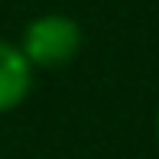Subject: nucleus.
<instances>
[{
  "label": "nucleus",
  "mask_w": 159,
  "mask_h": 159,
  "mask_svg": "<svg viewBox=\"0 0 159 159\" xmlns=\"http://www.w3.org/2000/svg\"><path fill=\"white\" fill-rule=\"evenodd\" d=\"M16 46L23 49L33 71L36 68L52 71V68H65L81 52L84 33L78 26V20L68 16V13H42V16H33L26 23Z\"/></svg>",
  "instance_id": "obj_1"
},
{
  "label": "nucleus",
  "mask_w": 159,
  "mask_h": 159,
  "mask_svg": "<svg viewBox=\"0 0 159 159\" xmlns=\"http://www.w3.org/2000/svg\"><path fill=\"white\" fill-rule=\"evenodd\" d=\"M33 91V65L23 49L10 39H0V114L16 111Z\"/></svg>",
  "instance_id": "obj_2"
},
{
  "label": "nucleus",
  "mask_w": 159,
  "mask_h": 159,
  "mask_svg": "<svg viewBox=\"0 0 159 159\" xmlns=\"http://www.w3.org/2000/svg\"><path fill=\"white\" fill-rule=\"evenodd\" d=\"M156 146H159V107H156Z\"/></svg>",
  "instance_id": "obj_3"
}]
</instances>
